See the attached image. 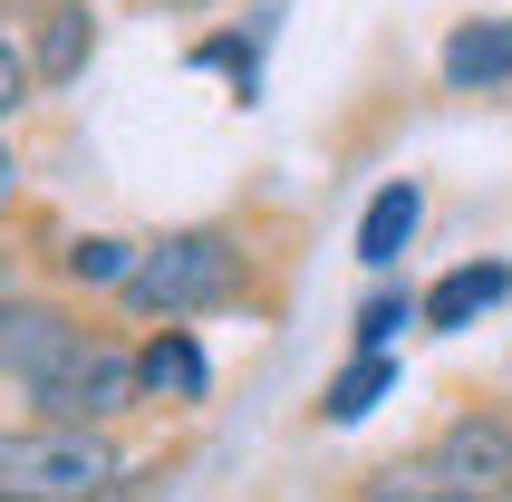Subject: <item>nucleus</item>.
<instances>
[{
	"label": "nucleus",
	"mask_w": 512,
	"mask_h": 502,
	"mask_svg": "<svg viewBox=\"0 0 512 502\" xmlns=\"http://www.w3.org/2000/svg\"><path fill=\"white\" fill-rule=\"evenodd\" d=\"M145 242H116V232H87V242H68V280H87V290H126V271H136Z\"/></svg>",
	"instance_id": "obj_12"
},
{
	"label": "nucleus",
	"mask_w": 512,
	"mask_h": 502,
	"mask_svg": "<svg viewBox=\"0 0 512 502\" xmlns=\"http://www.w3.org/2000/svg\"><path fill=\"white\" fill-rule=\"evenodd\" d=\"M29 78H39V68H29V49H20V39H10V29H0V116H20Z\"/></svg>",
	"instance_id": "obj_16"
},
{
	"label": "nucleus",
	"mask_w": 512,
	"mask_h": 502,
	"mask_svg": "<svg viewBox=\"0 0 512 502\" xmlns=\"http://www.w3.org/2000/svg\"><path fill=\"white\" fill-rule=\"evenodd\" d=\"M416 223H426V194L416 184H377V203L358 213V261L368 271H397V251L416 242Z\"/></svg>",
	"instance_id": "obj_8"
},
{
	"label": "nucleus",
	"mask_w": 512,
	"mask_h": 502,
	"mask_svg": "<svg viewBox=\"0 0 512 502\" xmlns=\"http://www.w3.org/2000/svg\"><path fill=\"white\" fill-rule=\"evenodd\" d=\"M261 29H271V20H261ZM261 29H252V39H261ZM252 39H203V49H194V68H232V87L252 97Z\"/></svg>",
	"instance_id": "obj_14"
},
{
	"label": "nucleus",
	"mask_w": 512,
	"mask_h": 502,
	"mask_svg": "<svg viewBox=\"0 0 512 502\" xmlns=\"http://www.w3.org/2000/svg\"><path fill=\"white\" fill-rule=\"evenodd\" d=\"M368 502H464V493L435 474V464H387V474L368 483Z\"/></svg>",
	"instance_id": "obj_13"
},
{
	"label": "nucleus",
	"mask_w": 512,
	"mask_h": 502,
	"mask_svg": "<svg viewBox=\"0 0 512 502\" xmlns=\"http://www.w3.org/2000/svg\"><path fill=\"white\" fill-rule=\"evenodd\" d=\"M232 290H242V242H232L223 223H203V232L145 242L116 300L136 309V319H203V309H223Z\"/></svg>",
	"instance_id": "obj_1"
},
{
	"label": "nucleus",
	"mask_w": 512,
	"mask_h": 502,
	"mask_svg": "<svg viewBox=\"0 0 512 502\" xmlns=\"http://www.w3.org/2000/svg\"><path fill=\"white\" fill-rule=\"evenodd\" d=\"M136 358L126 348H107V338H68L39 377H29V406H39V425H107L136 406Z\"/></svg>",
	"instance_id": "obj_3"
},
{
	"label": "nucleus",
	"mask_w": 512,
	"mask_h": 502,
	"mask_svg": "<svg viewBox=\"0 0 512 502\" xmlns=\"http://www.w3.org/2000/svg\"><path fill=\"white\" fill-rule=\"evenodd\" d=\"M68 338H78L68 319H49V309H20V300H0V367H10L20 387H29V377H39V367L58 358V348H68Z\"/></svg>",
	"instance_id": "obj_10"
},
{
	"label": "nucleus",
	"mask_w": 512,
	"mask_h": 502,
	"mask_svg": "<svg viewBox=\"0 0 512 502\" xmlns=\"http://www.w3.org/2000/svg\"><path fill=\"white\" fill-rule=\"evenodd\" d=\"M174 10H194V0H174Z\"/></svg>",
	"instance_id": "obj_17"
},
{
	"label": "nucleus",
	"mask_w": 512,
	"mask_h": 502,
	"mask_svg": "<svg viewBox=\"0 0 512 502\" xmlns=\"http://www.w3.org/2000/svg\"><path fill=\"white\" fill-rule=\"evenodd\" d=\"M0 502H20V493H0Z\"/></svg>",
	"instance_id": "obj_18"
},
{
	"label": "nucleus",
	"mask_w": 512,
	"mask_h": 502,
	"mask_svg": "<svg viewBox=\"0 0 512 502\" xmlns=\"http://www.w3.org/2000/svg\"><path fill=\"white\" fill-rule=\"evenodd\" d=\"M116 483H126V464L97 425H10L0 435V493L20 502H97Z\"/></svg>",
	"instance_id": "obj_2"
},
{
	"label": "nucleus",
	"mask_w": 512,
	"mask_h": 502,
	"mask_svg": "<svg viewBox=\"0 0 512 502\" xmlns=\"http://www.w3.org/2000/svg\"><path fill=\"white\" fill-rule=\"evenodd\" d=\"M136 387H145V396H184V406H194V396L213 387L203 338H194V329H155V338L136 348Z\"/></svg>",
	"instance_id": "obj_6"
},
{
	"label": "nucleus",
	"mask_w": 512,
	"mask_h": 502,
	"mask_svg": "<svg viewBox=\"0 0 512 502\" xmlns=\"http://www.w3.org/2000/svg\"><path fill=\"white\" fill-rule=\"evenodd\" d=\"M87 49H97V20H87L78 0H49L39 29H29V68H39L49 87H68V78L87 68Z\"/></svg>",
	"instance_id": "obj_7"
},
{
	"label": "nucleus",
	"mask_w": 512,
	"mask_h": 502,
	"mask_svg": "<svg viewBox=\"0 0 512 502\" xmlns=\"http://www.w3.org/2000/svg\"><path fill=\"white\" fill-rule=\"evenodd\" d=\"M445 87H512V20H464L445 39Z\"/></svg>",
	"instance_id": "obj_9"
},
{
	"label": "nucleus",
	"mask_w": 512,
	"mask_h": 502,
	"mask_svg": "<svg viewBox=\"0 0 512 502\" xmlns=\"http://www.w3.org/2000/svg\"><path fill=\"white\" fill-rule=\"evenodd\" d=\"M397 387V358L387 348H358V358L329 377V396H319V425H358V416H377V396Z\"/></svg>",
	"instance_id": "obj_11"
},
{
	"label": "nucleus",
	"mask_w": 512,
	"mask_h": 502,
	"mask_svg": "<svg viewBox=\"0 0 512 502\" xmlns=\"http://www.w3.org/2000/svg\"><path fill=\"white\" fill-rule=\"evenodd\" d=\"M464 502H512V416H455L426 454Z\"/></svg>",
	"instance_id": "obj_4"
},
{
	"label": "nucleus",
	"mask_w": 512,
	"mask_h": 502,
	"mask_svg": "<svg viewBox=\"0 0 512 502\" xmlns=\"http://www.w3.org/2000/svg\"><path fill=\"white\" fill-rule=\"evenodd\" d=\"M406 319H416V300H397V290H387V300H368V309H358V348H387Z\"/></svg>",
	"instance_id": "obj_15"
},
{
	"label": "nucleus",
	"mask_w": 512,
	"mask_h": 502,
	"mask_svg": "<svg viewBox=\"0 0 512 502\" xmlns=\"http://www.w3.org/2000/svg\"><path fill=\"white\" fill-rule=\"evenodd\" d=\"M503 300H512V261H464V271H445L416 309H426L435 338H455V329H474V319H484V309H503Z\"/></svg>",
	"instance_id": "obj_5"
}]
</instances>
